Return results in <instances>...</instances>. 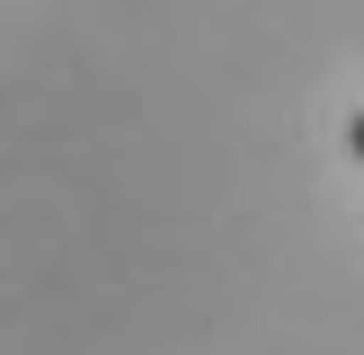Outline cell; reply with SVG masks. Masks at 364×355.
Instances as JSON below:
<instances>
[{"mask_svg": "<svg viewBox=\"0 0 364 355\" xmlns=\"http://www.w3.org/2000/svg\"><path fill=\"white\" fill-rule=\"evenodd\" d=\"M347 151L364 160V106H355V116H347Z\"/></svg>", "mask_w": 364, "mask_h": 355, "instance_id": "1", "label": "cell"}]
</instances>
